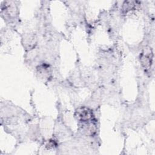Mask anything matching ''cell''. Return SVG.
Returning a JSON list of instances; mask_svg holds the SVG:
<instances>
[{
    "label": "cell",
    "mask_w": 155,
    "mask_h": 155,
    "mask_svg": "<svg viewBox=\"0 0 155 155\" xmlns=\"http://www.w3.org/2000/svg\"><path fill=\"white\" fill-rule=\"evenodd\" d=\"M78 116L81 120L87 122L92 119L93 113L91 111L87 108H82L79 111H78Z\"/></svg>",
    "instance_id": "6da1fadb"
}]
</instances>
